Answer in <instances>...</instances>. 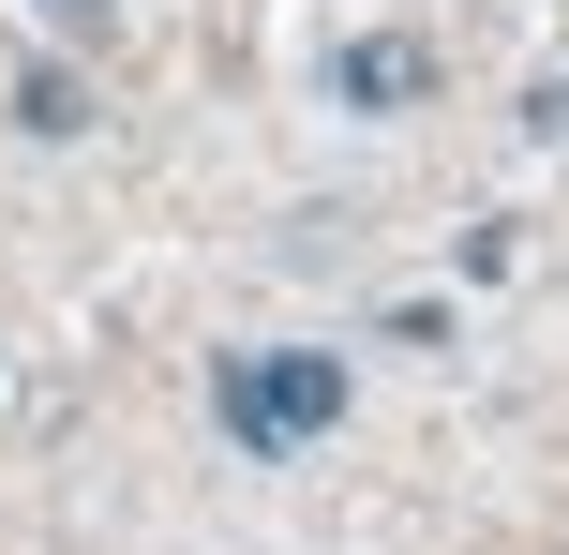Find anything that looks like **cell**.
Segmentation results:
<instances>
[{
  "instance_id": "7a4b0ae2",
  "label": "cell",
  "mask_w": 569,
  "mask_h": 555,
  "mask_svg": "<svg viewBox=\"0 0 569 555\" xmlns=\"http://www.w3.org/2000/svg\"><path fill=\"white\" fill-rule=\"evenodd\" d=\"M330 90H345L360 120H405V106L435 90V46H420V30H360V46L330 60Z\"/></svg>"
},
{
  "instance_id": "6da1fadb",
  "label": "cell",
  "mask_w": 569,
  "mask_h": 555,
  "mask_svg": "<svg viewBox=\"0 0 569 555\" xmlns=\"http://www.w3.org/2000/svg\"><path fill=\"white\" fill-rule=\"evenodd\" d=\"M210 406H226V436L256 450V466H284V450H315L345 420V360L330 346H256V360L210 376Z\"/></svg>"
},
{
  "instance_id": "277c9868",
  "label": "cell",
  "mask_w": 569,
  "mask_h": 555,
  "mask_svg": "<svg viewBox=\"0 0 569 555\" xmlns=\"http://www.w3.org/2000/svg\"><path fill=\"white\" fill-rule=\"evenodd\" d=\"M30 16H46L60 46H120V0H30Z\"/></svg>"
},
{
  "instance_id": "3957f363",
  "label": "cell",
  "mask_w": 569,
  "mask_h": 555,
  "mask_svg": "<svg viewBox=\"0 0 569 555\" xmlns=\"http://www.w3.org/2000/svg\"><path fill=\"white\" fill-rule=\"evenodd\" d=\"M16 120H30V136H76V120H90V90L60 76V60H30V76H16Z\"/></svg>"
}]
</instances>
